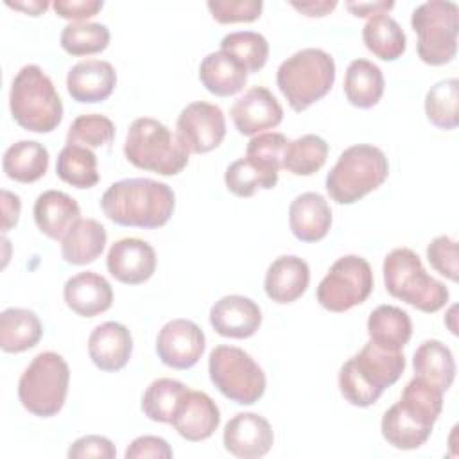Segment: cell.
Returning <instances> with one entry per match:
<instances>
[{
    "mask_svg": "<svg viewBox=\"0 0 459 459\" xmlns=\"http://www.w3.org/2000/svg\"><path fill=\"white\" fill-rule=\"evenodd\" d=\"M124 154L136 169L160 176L179 174L190 158V151L178 133L174 134L165 124L151 117L133 120L126 136Z\"/></svg>",
    "mask_w": 459,
    "mask_h": 459,
    "instance_id": "4",
    "label": "cell"
},
{
    "mask_svg": "<svg viewBox=\"0 0 459 459\" xmlns=\"http://www.w3.org/2000/svg\"><path fill=\"white\" fill-rule=\"evenodd\" d=\"M70 368L56 351L38 353L18 380V398L25 411L38 418L56 416L68 394Z\"/></svg>",
    "mask_w": 459,
    "mask_h": 459,
    "instance_id": "8",
    "label": "cell"
},
{
    "mask_svg": "<svg viewBox=\"0 0 459 459\" xmlns=\"http://www.w3.org/2000/svg\"><path fill=\"white\" fill-rule=\"evenodd\" d=\"M230 115L240 134L253 136L280 126L283 108L267 88L253 86L231 104Z\"/></svg>",
    "mask_w": 459,
    "mask_h": 459,
    "instance_id": "16",
    "label": "cell"
},
{
    "mask_svg": "<svg viewBox=\"0 0 459 459\" xmlns=\"http://www.w3.org/2000/svg\"><path fill=\"white\" fill-rule=\"evenodd\" d=\"M117 86V72L111 63L102 59H84L75 63L66 75L70 97L81 104L106 100Z\"/></svg>",
    "mask_w": 459,
    "mask_h": 459,
    "instance_id": "18",
    "label": "cell"
},
{
    "mask_svg": "<svg viewBox=\"0 0 459 459\" xmlns=\"http://www.w3.org/2000/svg\"><path fill=\"white\" fill-rule=\"evenodd\" d=\"M380 430L391 446L398 450H416L430 437L432 425L420 421L396 402L384 412Z\"/></svg>",
    "mask_w": 459,
    "mask_h": 459,
    "instance_id": "32",
    "label": "cell"
},
{
    "mask_svg": "<svg viewBox=\"0 0 459 459\" xmlns=\"http://www.w3.org/2000/svg\"><path fill=\"white\" fill-rule=\"evenodd\" d=\"M310 281L308 264L296 255H281L273 260L264 278V289L269 299L287 305L303 296Z\"/></svg>",
    "mask_w": 459,
    "mask_h": 459,
    "instance_id": "20",
    "label": "cell"
},
{
    "mask_svg": "<svg viewBox=\"0 0 459 459\" xmlns=\"http://www.w3.org/2000/svg\"><path fill=\"white\" fill-rule=\"evenodd\" d=\"M335 61L323 48H301L276 72V84L294 111H305L333 86Z\"/></svg>",
    "mask_w": 459,
    "mask_h": 459,
    "instance_id": "7",
    "label": "cell"
},
{
    "mask_svg": "<svg viewBox=\"0 0 459 459\" xmlns=\"http://www.w3.org/2000/svg\"><path fill=\"white\" fill-rule=\"evenodd\" d=\"M206 5L212 18L219 23L255 22L260 18L264 9L262 0H210Z\"/></svg>",
    "mask_w": 459,
    "mask_h": 459,
    "instance_id": "44",
    "label": "cell"
},
{
    "mask_svg": "<svg viewBox=\"0 0 459 459\" xmlns=\"http://www.w3.org/2000/svg\"><path fill=\"white\" fill-rule=\"evenodd\" d=\"M362 39L366 48L382 61L398 59L407 47V38L400 23L387 16L377 14L362 27Z\"/></svg>",
    "mask_w": 459,
    "mask_h": 459,
    "instance_id": "33",
    "label": "cell"
},
{
    "mask_svg": "<svg viewBox=\"0 0 459 459\" xmlns=\"http://www.w3.org/2000/svg\"><path fill=\"white\" fill-rule=\"evenodd\" d=\"M389 174L385 154L369 143L344 149L330 169L325 186L337 204H353L377 190Z\"/></svg>",
    "mask_w": 459,
    "mask_h": 459,
    "instance_id": "6",
    "label": "cell"
},
{
    "mask_svg": "<svg viewBox=\"0 0 459 459\" xmlns=\"http://www.w3.org/2000/svg\"><path fill=\"white\" fill-rule=\"evenodd\" d=\"M459 81L455 77L432 84L425 95V115L439 129H455L459 126Z\"/></svg>",
    "mask_w": 459,
    "mask_h": 459,
    "instance_id": "37",
    "label": "cell"
},
{
    "mask_svg": "<svg viewBox=\"0 0 459 459\" xmlns=\"http://www.w3.org/2000/svg\"><path fill=\"white\" fill-rule=\"evenodd\" d=\"M32 213L39 231L54 240H61L81 219L77 201L61 190H45L39 194L36 197Z\"/></svg>",
    "mask_w": 459,
    "mask_h": 459,
    "instance_id": "24",
    "label": "cell"
},
{
    "mask_svg": "<svg viewBox=\"0 0 459 459\" xmlns=\"http://www.w3.org/2000/svg\"><path fill=\"white\" fill-rule=\"evenodd\" d=\"M369 341L387 351H402L412 335V323L405 310L394 305H380L368 317Z\"/></svg>",
    "mask_w": 459,
    "mask_h": 459,
    "instance_id": "27",
    "label": "cell"
},
{
    "mask_svg": "<svg viewBox=\"0 0 459 459\" xmlns=\"http://www.w3.org/2000/svg\"><path fill=\"white\" fill-rule=\"evenodd\" d=\"M373 283L368 260L359 255H344L332 264L319 281L316 296L323 308L339 314L364 303L373 290Z\"/></svg>",
    "mask_w": 459,
    "mask_h": 459,
    "instance_id": "11",
    "label": "cell"
},
{
    "mask_svg": "<svg viewBox=\"0 0 459 459\" xmlns=\"http://www.w3.org/2000/svg\"><path fill=\"white\" fill-rule=\"evenodd\" d=\"M20 197L9 190H2V231H9L20 219Z\"/></svg>",
    "mask_w": 459,
    "mask_h": 459,
    "instance_id": "49",
    "label": "cell"
},
{
    "mask_svg": "<svg viewBox=\"0 0 459 459\" xmlns=\"http://www.w3.org/2000/svg\"><path fill=\"white\" fill-rule=\"evenodd\" d=\"M133 353V337L126 325L106 321L95 326L88 337V355L102 371L122 369Z\"/></svg>",
    "mask_w": 459,
    "mask_h": 459,
    "instance_id": "19",
    "label": "cell"
},
{
    "mask_svg": "<svg viewBox=\"0 0 459 459\" xmlns=\"http://www.w3.org/2000/svg\"><path fill=\"white\" fill-rule=\"evenodd\" d=\"M221 423L217 403L203 391H188L183 405L170 421L176 432L186 441L208 439Z\"/></svg>",
    "mask_w": 459,
    "mask_h": 459,
    "instance_id": "23",
    "label": "cell"
},
{
    "mask_svg": "<svg viewBox=\"0 0 459 459\" xmlns=\"http://www.w3.org/2000/svg\"><path fill=\"white\" fill-rule=\"evenodd\" d=\"M414 377L439 387L443 393L452 385L455 377V362L450 348L437 339L423 341L412 357Z\"/></svg>",
    "mask_w": 459,
    "mask_h": 459,
    "instance_id": "30",
    "label": "cell"
},
{
    "mask_svg": "<svg viewBox=\"0 0 459 459\" xmlns=\"http://www.w3.org/2000/svg\"><path fill=\"white\" fill-rule=\"evenodd\" d=\"M199 81L210 93L217 97H230L244 90L247 72L233 56L217 50L203 57L199 65Z\"/></svg>",
    "mask_w": 459,
    "mask_h": 459,
    "instance_id": "25",
    "label": "cell"
},
{
    "mask_svg": "<svg viewBox=\"0 0 459 459\" xmlns=\"http://www.w3.org/2000/svg\"><path fill=\"white\" fill-rule=\"evenodd\" d=\"M115 138L113 122L99 113L79 115L68 127L66 143L84 145V147H104Z\"/></svg>",
    "mask_w": 459,
    "mask_h": 459,
    "instance_id": "42",
    "label": "cell"
},
{
    "mask_svg": "<svg viewBox=\"0 0 459 459\" xmlns=\"http://www.w3.org/2000/svg\"><path fill=\"white\" fill-rule=\"evenodd\" d=\"M208 373L217 391L238 405H253L265 393L264 369L242 348L215 346L208 357Z\"/></svg>",
    "mask_w": 459,
    "mask_h": 459,
    "instance_id": "10",
    "label": "cell"
},
{
    "mask_svg": "<svg viewBox=\"0 0 459 459\" xmlns=\"http://www.w3.org/2000/svg\"><path fill=\"white\" fill-rule=\"evenodd\" d=\"M70 459H88V457H97V459H113L117 455V448L111 443V439H108L106 436H97V434H90V436H82L79 439H75L66 454Z\"/></svg>",
    "mask_w": 459,
    "mask_h": 459,
    "instance_id": "46",
    "label": "cell"
},
{
    "mask_svg": "<svg viewBox=\"0 0 459 459\" xmlns=\"http://www.w3.org/2000/svg\"><path fill=\"white\" fill-rule=\"evenodd\" d=\"M108 273L120 283L140 285L156 271L154 247L136 237L120 238L111 244L106 258Z\"/></svg>",
    "mask_w": 459,
    "mask_h": 459,
    "instance_id": "15",
    "label": "cell"
},
{
    "mask_svg": "<svg viewBox=\"0 0 459 459\" xmlns=\"http://www.w3.org/2000/svg\"><path fill=\"white\" fill-rule=\"evenodd\" d=\"M9 7H14L18 11H23L30 16H39L41 13H45L48 9V2H5Z\"/></svg>",
    "mask_w": 459,
    "mask_h": 459,
    "instance_id": "52",
    "label": "cell"
},
{
    "mask_svg": "<svg viewBox=\"0 0 459 459\" xmlns=\"http://www.w3.org/2000/svg\"><path fill=\"white\" fill-rule=\"evenodd\" d=\"M52 7H54L56 14L65 20L81 22V20H88V18L95 16L104 7V2H100V0H56L52 4Z\"/></svg>",
    "mask_w": 459,
    "mask_h": 459,
    "instance_id": "48",
    "label": "cell"
},
{
    "mask_svg": "<svg viewBox=\"0 0 459 459\" xmlns=\"http://www.w3.org/2000/svg\"><path fill=\"white\" fill-rule=\"evenodd\" d=\"M384 74L368 59H353L344 75V95L348 102L360 109H369L378 104L384 95Z\"/></svg>",
    "mask_w": 459,
    "mask_h": 459,
    "instance_id": "29",
    "label": "cell"
},
{
    "mask_svg": "<svg viewBox=\"0 0 459 459\" xmlns=\"http://www.w3.org/2000/svg\"><path fill=\"white\" fill-rule=\"evenodd\" d=\"M43 335L39 317L20 307L5 308L0 314V348L5 353H22L34 348Z\"/></svg>",
    "mask_w": 459,
    "mask_h": 459,
    "instance_id": "28",
    "label": "cell"
},
{
    "mask_svg": "<svg viewBox=\"0 0 459 459\" xmlns=\"http://www.w3.org/2000/svg\"><path fill=\"white\" fill-rule=\"evenodd\" d=\"M290 5L299 11L301 14L308 16V18H321L326 16L330 11H333L337 7L335 0H321V2H290Z\"/></svg>",
    "mask_w": 459,
    "mask_h": 459,
    "instance_id": "51",
    "label": "cell"
},
{
    "mask_svg": "<svg viewBox=\"0 0 459 459\" xmlns=\"http://www.w3.org/2000/svg\"><path fill=\"white\" fill-rule=\"evenodd\" d=\"M289 226L301 242L323 240L332 226V210L328 201L317 192H303L289 206Z\"/></svg>",
    "mask_w": 459,
    "mask_h": 459,
    "instance_id": "22",
    "label": "cell"
},
{
    "mask_svg": "<svg viewBox=\"0 0 459 459\" xmlns=\"http://www.w3.org/2000/svg\"><path fill=\"white\" fill-rule=\"evenodd\" d=\"M63 298L66 307L77 316L95 317L111 307L113 289L104 276L93 271H84L66 280Z\"/></svg>",
    "mask_w": 459,
    "mask_h": 459,
    "instance_id": "21",
    "label": "cell"
},
{
    "mask_svg": "<svg viewBox=\"0 0 459 459\" xmlns=\"http://www.w3.org/2000/svg\"><path fill=\"white\" fill-rule=\"evenodd\" d=\"M176 129L190 152L204 154L219 147L226 136L224 113L212 102L195 100L181 109Z\"/></svg>",
    "mask_w": 459,
    "mask_h": 459,
    "instance_id": "12",
    "label": "cell"
},
{
    "mask_svg": "<svg viewBox=\"0 0 459 459\" xmlns=\"http://www.w3.org/2000/svg\"><path fill=\"white\" fill-rule=\"evenodd\" d=\"M385 290L403 303L425 312L434 314L448 303V289L439 280L432 278L420 256L409 247H396L382 265Z\"/></svg>",
    "mask_w": 459,
    "mask_h": 459,
    "instance_id": "5",
    "label": "cell"
},
{
    "mask_svg": "<svg viewBox=\"0 0 459 459\" xmlns=\"http://www.w3.org/2000/svg\"><path fill=\"white\" fill-rule=\"evenodd\" d=\"M59 41L70 56H91L108 48L109 29L95 22H72L63 27Z\"/></svg>",
    "mask_w": 459,
    "mask_h": 459,
    "instance_id": "41",
    "label": "cell"
},
{
    "mask_svg": "<svg viewBox=\"0 0 459 459\" xmlns=\"http://www.w3.org/2000/svg\"><path fill=\"white\" fill-rule=\"evenodd\" d=\"M221 50L233 56L247 74L262 70L269 57L267 39L255 30L230 32L221 39Z\"/></svg>",
    "mask_w": 459,
    "mask_h": 459,
    "instance_id": "40",
    "label": "cell"
},
{
    "mask_svg": "<svg viewBox=\"0 0 459 459\" xmlns=\"http://www.w3.org/2000/svg\"><path fill=\"white\" fill-rule=\"evenodd\" d=\"M394 7L393 2H348L346 9L350 13H353V16L357 18H373L377 14H387V11H391Z\"/></svg>",
    "mask_w": 459,
    "mask_h": 459,
    "instance_id": "50",
    "label": "cell"
},
{
    "mask_svg": "<svg viewBox=\"0 0 459 459\" xmlns=\"http://www.w3.org/2000/svg\"><path fill=\"white\" fill-rule=\"evenodd\" d=\"M2 169L9 179L18 183H34L45 176L48 169V151L34 140H20L7 147Z\"/></svg>",
    "mask_w": 459,
    "mask_h": 459,
    "instance_id": "31",
    "label": "cell"
},
{
    "mask_svg": "<svg viewBox=\"0 0 459 459\" xmlns=\"http://www.w3.org/2000/svg\"><path fill=\"white\" fill-rule=\"evenodd\" d=\"M443 394L439 387L414 377L403 387L398 403L420 421L434 427L443 411Z\"/></svg>",
    "mask_w": 459,
    "mask_h": 459,
    "instance_id": "38",
    "label": "cell"
},
{
    "mask_svg": "<svg viewBox=\"0 0 459 459\" xmlns=\"http://www.w3.org/2000/svg\"><path fill=\"white\" fill-rule=\"evenodd\" d=\"M104 215L129 228L154 230L169 222L176 208L174 190L151 178H127L108 186L100 197Z\"/></svg>",
    "mask_w": 459,
    "mask_h": 459,
    "instance_id": "1",
    "label": "cell"
},
{
    "mask_svg": "<svg viewBox=\"0 0 459 459\" xmlns=\"http://www.w3.org/2000/svg\"><path fill=\"white\" fill-rule=\"evenodd\" d=\"M56 172L61 181L75 188H91L100 179L97 170V156L93 151L75 143H66L59 151Z\"/></svg>",
    "mask_w": 459,
    "mask_h": 459,
    "instance_id": "35",
    "label": "cell"
},
{
    "mask_svg": "<svg viewBox=\"0 0 459 459\" xmlns=\"http://www.w3.org/2000/svg\"><path fill=\"white\" fill-rule=\"evenodd\" d=\"M405 369L402 351H387L368 341L339 369V389L355 407L373 405L384 389L393 385Z\"/></svg>",
    "mask_w": 459,
    "mask_h": 459,
    "instance_id": "2",
    "label": "cell"
},
{
    "mask_svg": "<svg viewBox=\"0 0 459 459\" xmlns=\"http://www.w3.org/2000/svg\"><path fill=\"white\" fill-rule=\"evenodd\" d=\"M411 25L418 36V56L425 65L441 66L455 57L459 32L457 4L448 0L425 2L412 11Z\"/></svg>",
    "mask_w": 459,
    "mask_h": 459,
    "instance_id": "9",
    "label": "cell"
},
{
    "mask_svg": "<svg viewBox=\"0 0 459 459\" xmlns=\"http://www.w3.org/2000/svg\"><path fill=\"white\" fill-rule=\"evenodd\" d=\"M188 387L174 378H156L152 380L143 396H142V411L143 414L158 423H170L183 405Z\"/></svg>",
    "mask_w": 459,
    "mask_h": 459,
    "instance_id": "34",
    "label": "cell"
},
{
    "mask_svg": "<svg viewBox=\"0 0 459 459\" xmlns=\"http://www.w3.org/2000/svg\"><path fill=\"white\" fill-rule=\"evenodd\" d=\"M9 109L14 122L32 133H50L63 120L61 97L52 79L38 65H25L14 75Z\"/></svg>",
    "mask_w": 459,
    "mask_h": 459,
    "instance_id": "3",
    "label": "cell"
},
{
    "mask_svg": "<svg viewBox=\"0 0 459 459\" xmlns=\"http://www.w3.org/2000/svg\"><path fill=\"white\" fill-rule=\"evenodd\" d=\"M210 325L222 337L247 339L260 328L262 310L251 298L222 296L210 308Z\"/></svg>",
    "mask_w": 459,
    "mask_h": 459,
    "instance_id": "17",
    "label": "cell"
},
{
    "mask_svg": "<svg viewBox=\"0 0 459 459\" xmlns=\"http://www.w3.org/2000/svg\"><path fill=\"white\" fill-rule=\"evenodd\" d=\"M106 240V228L99 221L79 219L61 238V256L72 265L91 264L102 255Z\"/></svg>",
    "mask_w": 459,
    "mask_h": 459,
    "instance_id": "26",
    "label": "cell"
},
{
    "mask_svg": "<svg viewBox=\"0 0 459 459\" xmlns=\"http://www.w3.org/2000/svg\"><path fill=\"white\" fill-rule=\"evenodd\" d=\"M427 260L429 264L450 281H457L459 278V251L457 242L448 235L436 237L427 246Z\"/></svg>",
    "mask_w": 459,
    "mask_h": 459,
    "instance_id": "45",
    "label": "cell"
},
{
    "mask_svg": "<svg viewBox=\"0 0 459 459\" xmlns=\"http://www.w3.org/2000/svg\"><path fill=\"white\" fill-rule=\"evenodd\" d=\"M226 188L237 197H251L258 188L271 190L278 183V174L269 172L249 158L235 160L224 172Z\"/></svg>",
    "mask_w": 459,
    "mask_h": 459,
    "instance_id": "39",
    "label": "cell"
},
{
    "mask_svg": "<svg viewBox=\"0 0 459 459\" xmlns=\"http://www.w3.org/2000/svg\"><path fill=\"white\" fill-rule=\"evenodd\" d=\"M222 443L235 457L258 459L271 450L274 432L264 416L256 412H238L226 423Z\"/></svg>",
    "mask_w": 459,
    "mask_h": 459,
    "instance_id": "14",
    "label": "cell"
},
{
    "mask_svg": "<svg viewBox=\"0 0 459 459\" xmlns=\"http://www.w3.org/2000/svg\"><path fill=\"white\" fill-rule=\"evenodd\" d=\"M289 140L283 133H262L249 140L246 147V158L269 172H280L283 167V154Z\"/></svg>",
    "mask_w": 459,
    "mask_h": 459,
    "instance_id": "43",
    "label": "cell"
},
{
    "mask_svg": "<svg viewBox=\"0 0 459 459\" xmlns=\"http://www.w3.org/2000/svg\"><path fill=\"white\" fill-rule=\"evenodd\" d=\"M126 459H170L174 455L172 448L163 437L158 436H140L126 450Z\"/></svg>",
    "mask_w": 459,
    "mask_h": 459,
    "instance_id": "47",
    "label": "cell"
},
{
    "mask_svg": "<svg viewBox=\"0 0 459 459\" xmlns=\"http://www.w3.org/2000/svg\"><path fill=\"white\" fill-rule=\"evenodd\" d=\"M328 143L317 134H303L287 143L283 167L294 176H312L326 161Z\"/></svg>",
    "mask_w": 459,
    "mask_h": 459,
    "instance_id": "36",
    "label": "cell"
},
{
    "mask_svg": "<svg viewBox=\"0 0 459 459\" xmlns=\"http://www.w3.org/2000/svg\"><path fill=\"white\" fill-rule=\"evenodd\" d=\"M204 332L190 319H172L161 326L156 337L160 360L174 369H190L204 353Z\"/></svg>",
    "mask_w": 459,
    "mask_h": 459,
    "instance_id": "13",
    "label": "cell"
}]
</instances>
